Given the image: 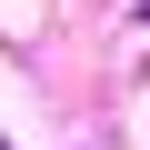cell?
Listing matches in <instances>:
<instances>
[{"label": "cell", "mask_w": 150, "mask_h": 150, "mask_svg": "<svg viewBox=\"0 0 150 150\" xmlns=\"http://www.w3.org/2000/svg\"><path fill=\"white\" fill-rule=\"evenodd\" d=\"M140 20H150V0H140Z\"/></svg>", "instance_id": "6da1fadb"}, {"label": "cell", "mask_w": 150, "mask_h": 150, "mask_svg": "<svg viewBox=\"0 0 150 150\" xmlns=\"http://www.w3.org/2000/svg\"><path fill=\"white\" fill-rule=\"evenodd\" d=\"M0 150H10V140H0Z\"/></svg>", "instance_id": "7a4b0ae2"}]
</instances>
